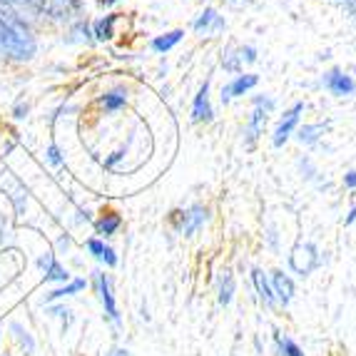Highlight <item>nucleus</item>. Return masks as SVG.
Masks as SVG:
<instances>
[{"label":"nucleus","instance_id":"nucleus-1","mask_svg":"<svg viewBox=\"0 0 356 356\" xmlns=\"http://www.w3.org/2000/svg\"><path fill=\"white\" fill-rule=\"evenodd\" d=\"M0 53L15 60H30L35 55V38L23 20L0 3Z\"/></svg>","mask_w":356,"mask_h":356},{"label":"nucleus","instance_id":"nucleus-2","mask_svg":"<svg viewBox=\"0 0 356 356\" xmlns=\"http://www.w3.org/2000/svg\"><path fill=\"white\" fill-rule=\"evenodd\" d=\"M319 264H321L319 250H316V244H312V242H299L289 254V267L297 274H302V277L312 274Z\"/></svg>","mask_w":356,"mask_h":356},{"label":"nucleus","instance_id":"nucleus-3","mask_svg":"<svg viewBox=\"0 0 356 356\" xmlns=\"http://www.w3.org/2000/svg\"><path fill=\"white\" fill-rule=\"evenodd\" d=\"M95 289H97V297H100L102 307H105V314L107 319L113 321V324H120V309H118V302H115V294H113V282L110 277L102 272H95Z\"/></svg>","mask_w":356,"mask_h":356},{"label":"nucleus","instance_id":"nucleus-4","mask_svg":"<svg viewBox=\"0 0 356 356\" xmlns=\"http://www.w3.org/2000/svg\"><path fill=\"white\" fill-rule=\"evenodd\" d=\"M274 110V100L272 97H257L254 100V113H252L250 127H247V145H254V140L261 135L264 125H267V115Z\"/></svg>","mask_w":356,"mask_h":356},{"label":"nucleus","instance_id":"nucleus-5","mask_svg":"<svg viewBox=\"0 0 356 356\" xmlns=\"http://www.w3.org/2000/svg\"><path fill=\"white\" fill-rule=\"evenodd\" d=\"M302 113H304V102H297V105H291L289 110L282 115L280 125H277V130H274V137H272L274 147H282V145L289 140L291 132H294V127L299 125V118H302Z\"/></svg>","mask_w":356,"mask_h":356},{"label":"nucleus","instance_id":"nucleus-6","mask_svg":"<svg viewBox=\"0 0 356 356\" xmlns=\"http://www.w3.org/2000/svg\"><path fill=\"white\" fill-rule=\"evenodd\" d=\"M30 6L40 13H48L53 18H72L80 10V0H30Z\"/></svg>","mask_w":356,"mask_h":356},{"label":"nucleus","instance_id":"nucleus-7","mask_svg":"<svg viewBox=\"0 0 356 356\" xmlns=\"http://www.w3.org/2000/svg\"><path fill=\"white\" fill-rule=\"evenodd\" d=\"M324 88H327L329 92H332V95H337V97L354 95V92H356L354 77L346 75V72H341V70H329L327 75H324Z\"/></svg>","mask_w":356,"mask_h":356},{"label":"nucleus","instance_id":"nucleus-8","mask_svg":"<svg viewBox=\"0 0 356 356\" xmlns=\"http://www.w3.org/2000/svg\"><path fill=\"white\" fill-rule=\"evenodd\" d=\"M257 83H259V75H252V72L237 75L229 85L222 88V102H229V100H234V97L244 95V92H250L252 88H257Z\"/></svg>","mask_w":356,"mask_h":356},{"label":"nucleus","instance_id":"nucleus-9","mask_svg":"<svg viewBox=\"0 0 356 356\" xmlns=\"http://www.w3.org/2000/svg\"><path fill=\"white\" fill-rule=\"evenodd\" d=\"M207 217H209V212L202 207V204H192L187 212L182 214V225H179V232H182L184 237H192L200 227L207 222Z\"/></svg>","mask_w":356,"mask_h":356},{"label":"nucleus","instance_id":"nucleus-10","mask_svg":"<svg viewBox=\"0 0 356 356\" xmlns=\"http://www.w3.org/2000/svg\"><path fill=\"white\" fill-rule=\"evenodd\" d=\"M272 291H274V297H277V302H282L286 307V304L294 299V291H297V286H294V282H291L289 274L272 272Z\"/></svg>","mask_w":356,"mask_h":356},{"label":"nucleus","instance_id":"nucleus-11","mask_svg":"<svg viewBox=\"0 0 356 356\" xmlns=\"http://www.w3.org/2000/svg\"><path fill=\"white\" fill-rule=\"evenodd\" d=\"M225 18L214 8H204L200 13V18L195 20V30L197 33H222L225 30Z\"/></svg>","mask_w":356,"mask_h":356},{"label":"nucleus","instance_id":"nucleus-12","mask_svg":"<svg viewBox=\"0 0 356 356\" xmlns=\"http://www.w3.org/2000/svg\"><path fill=\"white\" fill-rule=\"evenodd\" d=\"M212 105H209V83H204L192 102V120L195 122H209L212 120Z\"/></svg>","mask_w":356,"mask_h":356},{"label":"nucleus","instance_id":"nucleus-13","mask_svg":"<svg viewBox=\"0 0 356 356\" xmlns=\"http://www.w3.org/2000/svg\"><path fill=\"white\" fill-rule=\"evenodd\" d=\"M40 267L45 269V282H60V284L70 282V274H67V269L63 267V264H58L53 254L42 257V259H40Z\"/></svg>","mask_w":356,"mask_h":356},{"label":"nucleus","instance_id":"nucleus-14","mask_svg":"<svg viewBox=\"0 0 356 356\" xmlns=\"http://www.w3.org/2000/svg\"><path fill=\"white\" fill-rule=\"evenodd\" d=\"M88 250L95 259L105 261L107 267H118V254H115L113 247H107L105 242H100V239H88Z\"/></svg>","mask_w":356,"mask_h":356},{"label":"nucleus","instance_id":"nucleus-15","mask_svg":"<svg viewBox=\"0 0 356 356\" xmlns=\"http://www.w3.org/2000/svg\"><path fill=\"white\" fill-rule=\"evenodd\" d=\"M252 282H254L257 294H259L261 302L269 304V307H274V304H277V297H274L272 284L267 282V277H264V272H261V269H252Z\"/></svg>","mask_w":356,"mask_h":356},{"label":"nucleus","instance_id":"nucleus-16","mask_svg":"<svg viewBox=\"0 0 356 356\" xmlns=\"http://www.w3.org/2000/svg\"><path fill=\"white\" fill-rule=\"evenodd\" d=\"M85 286H88V282H85V280H70V282H65L63 286H58V289H53L50 294H45V304L58 302V299H65V297H72V294H77V291H83Z\"/></svg>","mask_w":356,"mask_h":356},{"label":"nucleus","instance_id":"nucleus-17","mask_svg":"<svg viewBox=\"0 0 356 356\" xmlns=\"http://www.w3.org/2000/svg\"><path fill=\"white\" fill-rule=\"evenodd\" d=\"M184 38L182 30H172V33H165V35L154 38L152 40V50L154 53H167V50H172L175 45H177L179 40Z\"/></svg>","mask_w":356,"mask_h":356},{"label":"nucleus","instance_id":"nucleus-18","mask_svg":"<svg viewBox=\"0 0 356 356\" xmlns=\"http://www.w3.org/2000/svg\"><path fill=\"white\" fill-rule=\"evenodd\" d=\"M274 341H277V349H280V356H307L302 346L289 337H282L280 332L274 334Z\"/></svg>","mask_w":356,"mask_h":356},{"label":"nucleus","instance_id":"nucleus-19","mask_svg":"<svg viewBox=\"0 0 356 356\" xmlns=\"http://www.w3.org/2000/svg\"><path fill=\"white\" fill-rule=\"evenodd\" d=\"M120 225H122V220H120L118 214H105V217H100L97 220V225H95V229H97V234H102V237H113L115 232L120 229Z\"/></svg>","mask_w":356,"mask_h":356},{"label":"nucleus","instance_id":"nucleus-20","mask_svg":"<svg viewBox=\"0 0 356 356\" xmlns=\"http://www.w3.org/2000/svg\"><path fill=\"white\" fill-rule=\"evenodd\" d=\"M10 332H13V337L18 339L20 349H23L25 354H33V351H35V341H33L30 332H28L25 327H20L18 321H13V324H10Z\"/></svg>","mask_w":356,"mask_h":356},{"label":"nucleus","instance_id":"nucleus-21","mask_svg":"<svg viewBox=\"0 0 356 356\" xmlns=\"http://www.w3.org/2000/svg\"><path fill=\"white\" fill-rule=\"evenodd\" d=\"M232 297H234V277H232V272H225V277L220 280V297L217 299H220L222 307H227Z\"/></svg>","mask_w":356,"mask_h":356},{"label":"nucleus","instance_id":"nucleus-22","mask_svg":"<svg viewBox=\"0 0 356 356\" xmlns=\"http://www.w3.org/2000/svg\"><path fill=\"white\" fill-rule=\"evenodd\" d=\"M115 20H118V13H113V15H107V18L97 20V25H95V38H97V40H110V38L115 35V33H113Z\"/></svg>","mask_w":356,"mask_h":356},{"label":"nucleus","instance_id":"nucleus-23","mask_svg":"<svg viewBox=\"0 0 356 356\" xmlns=\"http://www.w3.org/2000/svg\"><path fill=\"white\" fill-rule=\"evenodd\" d=\"M125 102H127L125 92H120V90H113V92H107V95L102 97L105 110H120V107H125Z\"/></svg>","mask_w":356,"mask_h":356},{"label":"nucleus","instance_id":"nucleus-24","mask_svg":"<svg viewBox=\"0 0 356 356\" xmlns=\"http://www.w3.org/2000/svg\"><path fill=\"white\" fill-rule=\"evenodd\" d=\"M321 130H324L321 125H304L302 130H299V143H316V140H319L316 132H321Z\"/></svg>","mask_w":356,"mask_h":356},{"label":"nucleus","instance_id":"nucleus-25","mask_svg":"<svg viewBox=\"0 0 356 356\" xmlns=\"http://www.w3.org/2000/svg\"><path fill=\"white\" fill-rule=\"evenodd\" d=\"M239 53H242L239 58L247 60V63H254V60H257V50H254V48H242Z\"/></svg>","mask_w":356,"mask_h":356},{"label":"nucleus","instance_id":"nucleus-26","mask_svg":"<svg viewBox=\"0 0 356 356\" xmlns=\"http://www.w3.org/2000/svg\"><path fill=\"white\" fill-rule=\"evenodd\" d=\"M50 312H53V316H60V319H65V324L70 321V312H67L65 307H53Z\"/></svg>","mask_w":356,"mask_h":356},{"label":"nucleus","instance_id":"nucleus-27","mask_svg":"<svg viewBox=\"0 0 356 356\" xmlns=\"http://www.w3.org/2000/svg\"><path fill=\"white\" fill-rule=\"evenodd\" d=\"M122 157H125V147H122V149H118V152H115V154H110V157H107V160H105V167H113L115 162H118V160H122Z\"/></svg>","mask_w":356,"mask_h":356},{"label":"nucleus","instance_id":"nucleus-28","mask_svg":"<svg viewBox=\"0 0 356 356\" xmlns=\"http://www.w3.org/2000/svg\"><path fill=\"white\" fill-rule=\"evenodd\" d=\"M344 184L349 187V190H356V170H351V172L344 175Z\"/></svg>","mask_w":356,"mask_h":356},{"label":"nucleus","instance_id":"nucleus-29","mask_svg":"<svg viewBox=\"0 0 356 356\" xmlns=\"http://www.w3.org/2000/svg\"><path fill=\"white\" fill-rule=\"evenodd\" d=\"M48 160L53 162V165H60V149L55 147V145H50V149H48Z\"/></svg>","mask_w":356,"mask_h":356},{"label":"nucleus","instance_id":"nucleus-30","mask_svg":"<svg viewBox=\"0 0 356 356\" xmlns=\"http://www.w3.org/2000/svg\"><path fill=\"white\" fill-rule=\"evenodd\" d=\"M105 356H130V351H127V349H120V346H115V349H110Z\"/></svg>","mask_w":356,"mask_h":356},{"label":"nucleus","instance_id":"nucleus-31","mask_svg":"<svg viewBox=\"0 0 356 356\" xmlns=\"http://www.w3.org/2000/svg\"><path fill=\"white\" fill-rule=\"evenodd\" d=\"M354 222H356V207L351 209V212H349V217H346V225H354Z\"/></svg>","mask_w":356,"mask_h":356},{"label":"nucleus","instance_id":"nucleus-32","mask_svg":"<svg viewBox=\"0 0 356 356\" xmlns=\"http://www.w3.org/2000/svg\"><path fill=\"white\" fill-rule=\"evenodd\" d=\"M113 3H118V0H100V6H113Z\"/></svg>","mask_w":356,"mask_h":356}]
</instances>
